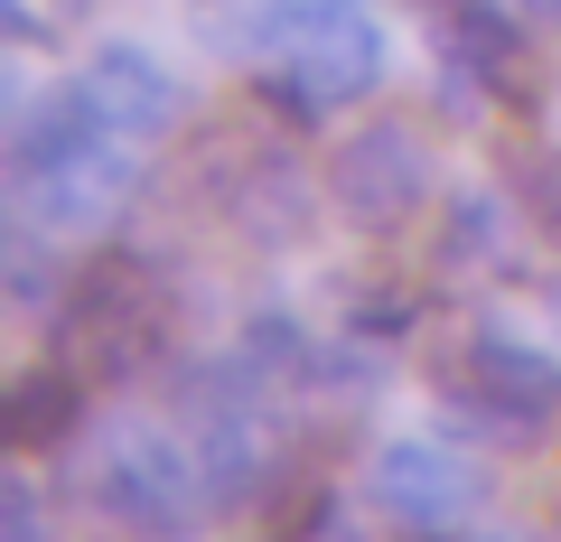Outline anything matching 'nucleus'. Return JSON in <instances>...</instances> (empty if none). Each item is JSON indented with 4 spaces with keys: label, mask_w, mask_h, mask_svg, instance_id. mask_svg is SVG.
I'll return each instance as SVG.
<instances>
[{
    "label": "nucleus",
    "mask_w": 561,
    "mask_h": 542,
    "mask_svg": "<svg viewBox=\"0 0 561 542\" xmlns=\"http://www.w3.org/2000/svg\"><path fill=\"white\" fill-rule=\"evenodd\" d=\"M431 20V57H440V94L468 103H534V28L515 0H421Z\"/></svg>",
    "instance_id": "nucleus-5"
},
{
    "label": "nucleus",
    "mask_w": 561,
    "mask_h": 542,
    "mask_svg": "<svg viewBox=\"0 0 561 542\" xmlns=\"http://www.w3.org/2000/svg\"><path fill=\"white\" fill-rule=\"evenodd\" d=\"M515 206H496V197H478V187H468V197H449L440 206V272H496L505 262V243H515Z\"/></svg>",
    "instance_id": "nucleus-9"
},
{
    "label": "nucleus",
    "mask_w": 561,
    "mask_h": 542,
    "mask_svg": "<svg viewBox=\"0 0 561 542\" xmlns=\"http://www.w3.org/2000/svg\"><path fill=\"white\" fill-rule=\"evenodd\" d=\"M478 505H486V468L459 449V430H402L365 468V515L393 523V533L449 542L478 523Z\"/></svg>",
    "instance_id": "nucleus-4"
},
{
    "label": "nucleus",
    "mask_w": 561,
    "mask_h": 542,
    "mask_svg": "<svg viewBox=\"0 0 561 542\" xmlns=\"http://www.w3.org/2000/svg\"><path fill=\"white\" fill-rule=\"evenodd\" d=\"M383 84V20L365 0H337L328 20H309L300 38H280L272 57L253 66V94L272 103L280 122H328L346 103H365Z\"/></svg>",
    "instance_id": "nucleus-3"
},
{
    "label": "nucleus",
    "mask_w": 561,
    "mask_h": 542,
    "mask_svg": "<svg viewBox=\"0 0 561 542\" xmlns=\"http://www.w3.org/2000/svg\"><path fill=\"white\" fill-rule=\"evenodd\" d=\"M84 402H94V383H84L76 356L20 365V374H10V449L38 459V449H57V440H84Z\"/></svg>",
    "instance_id": "nucleus-8"
},
{
    "label": "nucleus",
    "mask_w": 561,
    "mask_h": 542,
    "mask_svg": "<svg viewBox=\"0 0 561 542\" xmlns=\"http://www.w3.org/2000/svg\"><path fill=\"white\" fill-rule=\"evenodd\" d=\"M0 505H10V542H47V515H38V477L28 468H10V486H0Z\"/></svg>",
    "instance_id": "nucleus-11"
},
{
    "label": "nucleus",
    "mask_w": 561,
    "mask_h": 542,
    "mask_svg": "<svg viewBox=\"0 0 561 542\" xmlns=\"http://www.w3.org/2000/svg\"><path fill=\"white\" fill-rule=\"evenodd\" d=\"M57 10H94V0H57Z\"/></svg>",
    "instance_id": "nucleus-15"
},
{
    "label": "nucleus",
    "mask_w": 561,
    "mask_h": 542,
    "mask_svg": "<svg viewBox=\"0 0 561 542\" xmlns=\"http://www.w3.org/2000/svg\"><path fill=\"white\" fill-rule=\"evenodd\" d=\"M328 206L346 224H365V234H393L421 206H440V150L421 141L412 122H365L328 160Z\"/></svg>",
    "instance_id": "nucleus-6"
},
{
    "label": "nucleus",
    "mask_w": 561,
    "mask_h": 542,
    "mask_svg": "<svg viewBox=\"0 0 561 542\" xmlns=\"http://www.w3.org/2000/svg\"><path fill=\"white\" fill-rule=\"evenodd\" d=\"M459 542H534V533H515V523H468Z\"/></svg>",
    "instance_id": "nucleus-13"
},
{
    "label": "nucleus",
    "mask_w": 561,
    "mask_h": 542,
    "mask_svg": "<svg viewBox=\"0 0 561 542\" xmlns=\"http://www.w3.org/2000/svg\"><path fill=\"white\" fill-rule=\"evenodd\" d=\"M319 542H375V515H337V523H328Z\"/></svg>",
    "instance_id": "nucleus-12"
},
{
    "label": "nucleus",
    "mask_w": 561,
    "mask_h": 542,
    "mask_svg": "<svg viewBox=\"0 0 561 542\" xmlns=\"http://www.w3.org/2000/svg\"><path fill=\"white\" fill-rule=\"evenodd\" d=\"M76 496H84V515L122 523V533H140V542H197L206 515H216V486H206L187 430H160V422L103 430L94 459H84V477H76Z\"/></svg>",
    "instance_id": "nucleus-2"
},
{
    "label": "nucleus",
    "mask_w": 561,
    "mask_h": 542,
    "mask_svg": "<svg viewBox=\"0 0 561 542\" xmlns=\"http://www.w3.org/2000/svg\"><path fill=\"white\" fill-rule=\"evenodd\" d=\"M76 84L84 94H94V113L113 122L122 141H169V131H179L187 122V84L169 76L160 57H150V47H131V38H113V47H94V57L76 66Z\"/></svg>",
    "instance_id": "nucleus-7"
},
{
    "label": "nucleus",
    "mask_w": 561,
    "mask_h": 542,
    "mask_svg": "<svg viewBox=\"0 0 561 542\" xmlns=\"http://www.w3.org/2000/svg\"><path fill=\"white\" fill-rule=\"evenodd\" d=\"M431 393L440 412L459 422V440H505V449H534L561 430V356L496 319H459L431 356Z\"/></svg>",
    "instance_id": "nucleus-1"
},
{
    "label": "nucleus",
    "mask_w": 561,
    "mask_h": 542,
    "mask_svg": "<svg viewBox=\"0 0 561 542\" xmlns=\"http://www.w3.org/2000/svg\"><path fill=\"white\" fill-rule=\"evenodd\" d=\"M515 216H524V234H534V243H552V253H561V141H542V150H524V160H515Z\"/></svg>",
    "instance_id": "nucleus-10"
},
{
    "label": "nucleus",
    "mask_w": 561,
    "mask_h": 542,
    "mask_svg": "<svg viewBox=\"0 0 561 542\" xmlns=\"http://www.w3.org/2000/svg\"><path fill=\"white\" fill-rule=\"evenodd\" d=\"M515 10H524L534 28H561V0H515Z\"/></svg>",
    "instance_id": "nucleus-14"
}]
</instances>
